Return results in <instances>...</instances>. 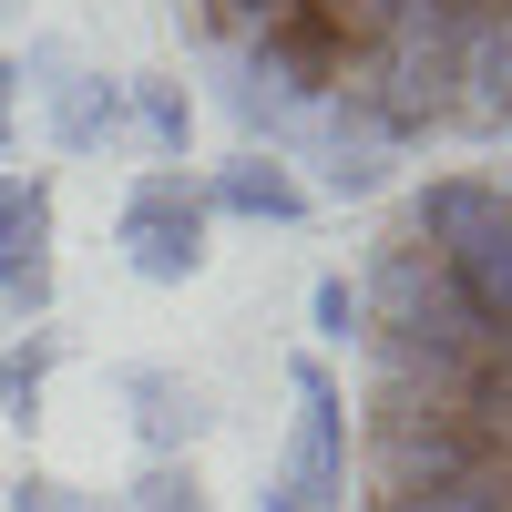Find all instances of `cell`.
Instances as JSON below:
<instances>
[{
    "instance_id": "6da1fadb",
    "label": "cell",
    "mask_w": 512,
    "mask_h": 512,
    "mask_svg": "<svg viewBox=\"0 0 512 512\" xmlns=\"http://www.w3.org/2000/svg\"><path fill=\"white\" fill-rule=\"evenodd\" d=\"M359 512H512V154L410 185L369 246Z\"/></svg>"
},
{
    "instance_id": "30bf717a",
    "label": "cell",
    "mask_w": 512,
    "mask_h": 512,
    "mask_svg": "<svg viewBox=\"0 0 512 512\" xmlns=\"http://www.w3.org/2000/svg\"><path fill=\"white\" fill-rule=\"evenodd\" d=\"M267 512H297V502H277V492H267Z\"/></svg>"
},
{
    "instance_id": "52a82bcc",
    "label": "cell",
    "mask_w": 512,
    "mask_h": 512,
    "mask_svg": "<svg viewBox=\"0 0 512 512\" xmlns=\"http://www.w3.org/2000/svg\"><path fill=\"white\" fill-rule=\"evenodd\" d=\"M134 113H144L154 154H185V134H195V103H185V82H134Z\"/></svg>"
},
{
    "instance_id": "7a4b0ae2",
    "label": "cell",
    "mask_w": 512,
    "mask_h": 512,
    "mask_svg": "<svg viewBox=\"0 0 512 512\" xmlns=\"http://www.w3.org/2000/svg\"><path fill=\"white\" fill-rule=\"evenodd\" d=\"M216 52L369 144L512 134V0H195Z\"/></svg>"
},
{
    "instance_id": "9c48e42d",
    "label": "cell",
    "mask_w": 512,
    "mask_h": 512,
    "mask_svg": "<svg viewBox=\"0 0 512 512\" xmlns=\"http://www.w3.org/2000/svg\"><path fill=\"white\" fill-rule=\"evenodd\" d=\"M0 134H11V82H0Z\"/></svg>"
},
{
    "instance_id": "5b68a950",
    "label": "cell",
    "mask_w": 512,
    "mask_h": 512,
    "mask_svg": "<svg viewBox=\"0 0 512 512\" xmlns=\"http://www.w3.org/2000/svg\"><path fill=\"white\" fill-rule=\"evenodd\" d=\"M0 297L21 308L52 297V185L41 175H0Z\"/></svg>"
},
{
    "instance_id": "8992f818",
    "label": "cell",
    "mask_w": 512,
    "mask_h": 512,
    "mask_svg": "<svg viewBox=\"0 0 512 512\" xmlns=\"http://www.w3.org/2000/svg\"><path fill=\"white\" fill-rule=\"evenodd\" d=\"M205 205H226V216H256V226H297L308 216V185L287 175V164H267V154H236V164H216L205 175Z\"/></svg>"
},
{
    "instance_id": "ba28073f",
    "label": "cell",
    "mask_w": 512,
    "mask_h": 512,
    "mask_svg": "<svg viewBox=\"0 0 512 512\" xmlns=\"http://www.w3.org/2000/svg\"><path fill=\"white\" fill-rule=\"evenodd\" d=\"M318 338H359V308H349V277H318Z\"/></svg>"
},
{
    "instance_id": "3957f363",
    "label": "cell",
    "mask_w": 512,
    "mask_h": 512,
    "mask_svg": "<svg viewBox=\"0 0 512 512\" xmlns=\"http://www.w3.org/2000/svg\"><path fill=\"white\" fill-rule=\"evenodd\" d=\"M123 256H134V277L185 287L205 267V185L175 175V164H154V175L123 195Z\"/></svg>"
},
{
    "instance_id": "277c9868",
    "label": "cell",
    "mask_w": 512,
    "mask_h": 512,
    "mask_svg": "<svg viewBox=\"0 0 512 512\" xmlns=\"http://www.w3.org/2000/svg\"><path fill=\"white\" fill-rule=\"evenodd\" d=\"M277 502H297V512H338L349 502V410H338L328 359H297V431H287Z\"/></svg>"
}]
</instances>
